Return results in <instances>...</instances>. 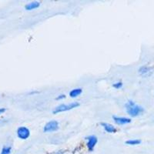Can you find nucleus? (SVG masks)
<instances>
[{
  "instance_id": "15",
  "label": "nucleus",
  "mask_w": 154,
  "mask_h": 154,
  "mask_svg": "<svg viewBox=\"0 0 154 154\" xmlns=\"http://www.w3.org/2000/svg\"><path fill=\"white\" fill-rule=\"evenodd\" d=\"M5 111H6V109L5 108H0V115L3 114Z\"/></svg>"
},
{
  "instance_id": "10",
  "label": "nucleus",
  "mask_w": 154,
  "mask_h": 154,
  "mask_svg": "<svg viewBox=\"0 0 154 154\" xmlns=\"http://www.w3.org/2000/svg\"><path fill=\"white\" fill-rule=\"evenodd\" d=\"M151 69H151L150 67L144 66L140 67V68L139 69V73L142 75H147V74H149V72H151Z\"/></svg>"
},
{
  "instance_id": "14",
  "label": "nucleus",
  "mask_w": 154,
  "mask_h": 154,
  "mask_svg": "<svg viewBox=\"0 0 154 154\" xmlns=\"http://www.w3.org/2000/svg\"><path fill=\"white\" fill-rule=\"evenodd\" d=\"M65 98H66V95L62 94V95H60V96H58L57 98H56V100H63V99H65Z\"/></svg>"
},
{
  "instance_id": "7",
  "label": "nucleus",
  "mask_w": 154,
  "mask_h": 154,
  "mask_svg": "<svg viewBox=\"0 0 154 154\" xmlns=\"http://www.w3.org/2000/svg\"><path fill=\"white\" fill-rule=\"evenodd\" d=\"M101 126L103 127L104 130L109 133H114L116 132V129L115 126H113L112 125L109 124V123H102Z\"/></svg>"
},
{
  "instance_id": "9",
  "label": "nucleus",
  "mask_w": 154,
  "mask_h": 154,
  "mask_svg": "<svg viewBox=\"0 0 154 154\" xmlns=\"http://www.w3.org/2000/svg\"><path fill=\"white\" fill-rule=\"evenodd\" d=\"M82 93V89H80V88L73 89L69 92V96L71 97V98H75V97H77V96H79Z\"/></svg>"
},
{
  "instance_id": "4",
  "label": "nucleus",
  "mask_w": 154,
  "mask_h": 154,
  "mask_svg": "<svg viewBox=\"0 0 154 154\" xmlns=\"http://www.w3.org/2000/svg\"><path fill=\"white\" fill-rule=\"evenodd\" d=\"M59 129V123L56 120L49 121L45 125L43 128V131L45 133H50V132H54Z\"/></svg>"
},
{
  "instance_id": "2",
  "label": "nucleus",
  "mask_w": 154,
  "mask_h": 154,
  "mask_svg": "<svg viewBox=\"0 0 154 154\" xmlns=\"http://www.w3.org/2000/svg\"><path fill=\"white\" fill-rule=\"evenodd\" d=\"M79 106V103L78 102H74V103H71L69 104H61V105L58 106L57 107L55 108L53 110V114L59 113V112H65V111L71 110L72 109L77 108Z\"/></svg>"
},
{
  "instance_id": "12",
  "label": "nucleus",
  "mask_w": 154,
  "mask_h": 154,
  "mask_svg": "<svg viewBox=\"0 0 154 154\" xmlns=\"http://www.w3.org/2000/svg\"><path fill=\"white\" fill-rule=\"evenodd\" d=\"M12 152V147L11 146H3L0 154H10Z\"/></svg>"
},
{
  "instance_id": "5",
  "label": "nucleus",
  "mask_w": 154,
  "mask_h": 154,
  "mask_svg": "<svg viewBox=\"0 0 154 154\" xmlns=\"http://www.w3.org/2000/svg\"><path fill=\"white\" fill-rule=\"evenodd\" d=\"M86 140H87V144H86V146H87L88 147V149H89V151H93V149H94V147L96 146V143H97V142H98V139H97V137H96V136H89V137H86Z\"/></svg>"
},
{
  "instance_id": "11",
  "label": "nucleus",
  "mask_w": 154,
  "mask_h": 154,
  "mask_svg": "<svg viewBox=\"0 0 154 154\" xmlns=\"http://www.w3.org/2000/svg\"><path fill=\"white\" fill-rule=\"evenodd\" d=\"M126 143L127 145H131V146H136L139 145V144L141 143V140H127L126 142Z\"/></svg>"
},
{
  "instance_id": "13",
  "label": "nucleus",
  "mask_w": 154,
  "mask_h": 154,
  "mask_svg": "<svg viewBox=\"0 0 154 154\" xmlns=\"http://www.w3.org/2000/svg\"><path fill=\"white\" fill-rule=\"evenodd\" d=\"M123 83L122 82H115V83H113L112 84V87L115 88V89H120V88L123 87Z\"/></svg>"
},
{
  "instance_id": "6",
  "label": "nucleus",
  "mask_w": 154,
  "mask_h": 154,
  "mask_svg": "<svg viewBox=\"0 0 154 154\" xmlns=\"http://www.w3.org/2000/svg\"><path fill=\"white\" fill-rule=\"evenodd\" d=\"M112 118H113L114 122L118 125L127 124V123H130L131 122V119H130V118L120 117V116H113Z\"/></svg>"
},
{
  "instance_id": "1",
  "label": "nucleus",
  "mask_w": 154,
  "mask_h": 154,
  "mask_svg": "<svg viewBox=\"0 0 154 154\" xmlns=\"http://www.w3.org/2000/svg\"><path fill=\"white\" fill-rule=\"evenodd\" d=\"M126 112L133 117H136L137 116L143 112L144 109L140 106L137 105L133 101H128L126 104Z\"/></svg>"
},
{
  "instance_id": "8",
  "label": "nucleus",
  "mask_w": 154,
  "mask_h": 154,
  "mask_svg": "<svg viewBox=\"0 0 154 154\" xmlns=\"http://www.w3.org/2000/svg\"><path fill=\"white\" fill-rule=\"evenodd\" d=\"M39 5H40V3L38 2H32L25 5V9H26V10L30 11L32 10V9H37V8L39 7Z\"/></svg>"
},
{
  "instance_id": "3",
  "label": "nucleus",
  "mask_w": 154,
  "mask_h": 154,
  "mask_svg": "<svg viewBox=\"0 0 154 154\" xmlns=\"http://www.w3.org/2000/svg\"><path fill=\"white\" fill-rule=\"evenodd\" d=\"M17 137L21 140H27L30 136V130L26 126H20L16 131Z\"/></svg>"
}]
</instances>
